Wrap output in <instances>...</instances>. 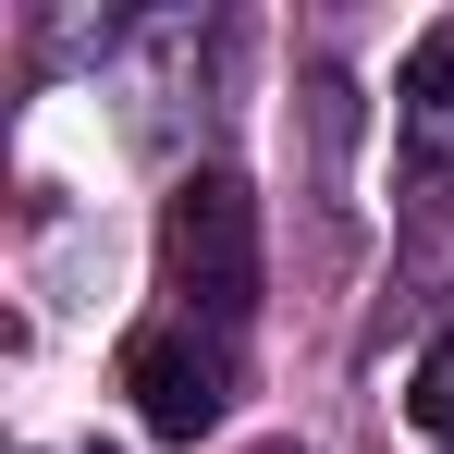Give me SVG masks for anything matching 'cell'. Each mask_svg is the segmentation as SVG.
Segmentation results:
<instances>
[{
    "instance_id": "obj_1",
    "label": "cell",
    "mask_w": 454,
    "mask_h": 454,
    "mask_svg": "<svg viewBox=\"0 0 454 454\" xmlns=\"http://www.w3.org/2000/svg\"><path fill=\"white\" fill-rule=\"evenodd\" d=\"M160 295H172L184 332H222V344L258 319V197H246V172L197 160L172 184V209H160Z\"/></svg>"
},
{
    "instance_id": "obj_2",
    "label": "cell",
    "mask_w": 454,
    "mask_h": 454,
    "mask_svg": "<svg viewBox=\"0 0 454 454\" xmlns=\"http://www.w3.org/2000/svg\"><path fill=\"white\" fill-rule=\"evenodd\" d=\"M123 393H136V418L160 442H209L222 405H233V344L222 332H184V319H148L123 344Z\"/></svg>"
},
{
    "instance_id": "obj_3",
    "label": "cell",
    "mask_w": 454,
    "mask_h": 454,
    "mask_svg": "<svg viewBox=\"0 0 454 454\" xmlns=\"http://www.w3.org/2000/svg\"><path fill=\"white\" fill-rule=\"evenodd\" d=\"M393 148H405V172H454V12L418 25V50L393 74Z\"/></svg>"
},
{
    "instance_id": "obj_4",
    "label": "cell",
    "mask_w": 454,
    "mask_h": 454,
    "mask_svg": "<svg viewBox=\"0 0 454 454\" xmlns=\"http://www.w3.org/2000/svg\"><path fill=\"white\" fill-rule=\"evenodd\" d=\"M405 418H418V430L454 454V332L430 344V356H418V369H405Z\"/></svg>"
},
{
    "instance_id": "obj_5",
    "label": "cell",
    "mask_w": 454,
    "mask_h": 454,
    "mask_svg": "<svg viewBox=\"0 0 454 454\" xmlns=\"http://www.w3.org/2000/svg\"><path fill=\"white\" fill-rule=\"evenodd\" d=\"M74 454H98V442H74Z\"/></svg>"
}]
</instances>
